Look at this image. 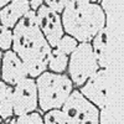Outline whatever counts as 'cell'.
<instances>
[{
  "mask_svg": "<svg viewBox=\"0 0 124 124\" xmlns=\"http://www.w3.org/2000/svg\"><path fill=\"white\" fill-rule=\"evenodd\" d=\"M0 123H3V119L1 118H0Z\"/></svg>",
  "mask_w": 124,
  "mask_h": 124,
  "instance_id": "603a6c76",
  "label": "cell"
},
{
  "mask_svg": "<svg viewBox=\"0 0 124 124\" xmlns=\"http://www.w3.org/2000/svg\"><path fill=\"white\" fill-rule=\"evenodd\" d=\"M29 5H30V10L36 11L41 5H44V0H29Z\"/></svg>",
  "mask_w": 124,
  "mask_h": 124,
  "instance_id": "d6986e66",
  "label": "cell"
},
{
  "mask_svg": "<svg viewBox=\"0 0 124 124\" xmlns=\"http://www.w3.org/2000/svg\"><path fill=\"white\" fill-rule=\"evenodd\" d=\"M13 117V86L0 79V118L3 119V122L9 123V120Z\"/></svg>",
  "mask_w": 124,
  "mask_h": 124,
  "instance_id": "7c38bea8",
  "label": "cell"
},
{
  "mask_svg": "<svg viewBox=\"0 0 124 124\" xmlns=\"http://www.w3.org/2000/svg\"><path fill=\"white\" fill-rule=\"evenodd\" d=\"M39 110L45 113L54 108H61L72 89L75 88L67 73H56L46 70L36 78Z\"/></svg>",
  "mask_w": 124,
  "mask_h": 124,
  "instance_id": "3957f363",
  "label": "cell"
},
{
  "mask_svg": "<svg viewBox=\"0 0 124 124\" xmlns=\"http://www.w3.org/2000/svg\"><path fill=\"white\" fill-rule=\"evenodd\" d=\"M1 58H3V51L0 50V68H1Z\"/></svg>",
  "mask_w": 124,
  "mask_h": 124,
  "instance_id": "44dd1931",
  "label": "cell"
},
{
  "mask_svg": "<svg viewBox=\"0 0 124 124\" xmlns=\"http://www.w3.org/2000/svg\"><path fill=\"white\" fill-rule=\"evenodd\" d=\"M77 45H78V41L73 36H71L68 34H65L63 36L58 40L56 47H54V48H57L58 51H61V52H63L67 56H70L75 51V48L77 47Z\"/></svg>",
  "mask_w": 124,
  "mask_h": 124,
  "instance_id": "2e32d148",
  "label": "cell"
},
{
  "mask_svg": "<svg viewBox=\"0 0 124 124\" xmlns=\"http://www.w3.org/2000/svg\"><path fill=\"white\" fill-rule=\"evenodd\" d=\"M79 92L99 109H104L108 101V72L99 67L79 88Z\"/></svg>",
  "mask_w": 124,
  "mask_h": 124,
  "instance_id": "52a82bcc",
  "label": "cell"
},
{
  "mask_svg": "<svg viewBox=\"0 0 124 124\" xmlns=\"http://www.w3.org/2000/svg\"><path fill=\"white\" fill-rule=\"evenodd\" d=\"M36 17L40 30L42 31L45 39L51 47H56L58 40L65 35L63 25H62L61 14L54 11L45 4L36 10Z\"/></svg>",
  "mask_w": 124,
  "mask_h": 124,
  "instance_id": "ba28073f",
  "label": "cell"
},
{
  "mask_svg": "<svg viewBox=\"0 0 124 124\" xmlns=\"http://www.w3.org/2000/svg\"><path fill=\"white\" fill-rule=\"evenodd\" d=\"M68 65V56L63 52L58 51L57 48H52L48 56L47 70L56 73H65Z\"/></svg>",
  "mask_w": 124,
  "mask_h": 124,
  "instance_id": "4fadbf2b",
  "label": "cell"
},
{
  "mask_svg": "<svg viewBox=\"0 0 124 124\" xmlns=\"http://www.w3.org/2000/svg\"><path fill=\"white\" fill-rule=\"evenodd\" d=\"M61 19L65 34L73 36L78 42H91L107 25L106 11L101 4L89 0H67Z\"/></svg>",
  "mask_w": 124,
  "mask_h": 124,
  "instance_id": "7a4b0ae2",
  "label": "cell"
},
{
  "mask_svg": "<svg viewBox=\"0 0 124 124\" xmlns=\"http://www.w3.org/2000/svg\"><path fill=\"white\" fill-rule=\"evenodd\" d=\"M108 35L109 30L108 27H103L97 35L91 40V45L93 48V52L97 58L99 67L106 68L107 67V46H108Z\"/></svg>",
  "mask_w": 124,
  "mask_h": 124,
  "instance_id": "8fae6325",
  "label": "cell"
},
{
  "mask_svg": "<svg viewBox=\"0 0 124 124\" xmlns=\"http://www.w3.org/2000/svg\"><path fill=\"white\" fill-rule=\"evenodd\" d=\"M27 71L21 61L14 51L10 48L3 52L1 68H0V79L10 86H15L17 82L27 77Z\"/></svg>",
  "mask_w": 124,
  "mask_h": 124,
  "instance_id": "9c48e42d",
  "label": "cell"
},
{
  "mask_svg": "<svg viewBox=\"0 0 124 124\" xmlns=\"http://www.w3.org/2000/svg\"><path fill=\"white\" fill-rule=\"evenodd\" d=\"M99 68L91 42H78L75 51L68 56L66 73L75 88H79Z\"/></svg>",
  "mask_w": 124,
  "mask_h": 124,
  "instance_id": "277c9868",
  "label": "cell"
},
{
  "mask_svg": "<svg viewBox=\"0 0 124 124\" xmlns=\"http://www.w3.org/2000/svg\"><path fill=\"white\" fill-rule=\"evenodd\" d=\"M42 119L45 124H67L66 114L61 108H54L42 113Z\"/></svg>",
  "mask_w": 124,
  "mask_h": 124,
  "instance_id": "9a60e30c",
  "label": "cell"
},
{
  "mask_svg": "<svg viewBox=\"0 0 124 124\" xmlns=\"http://www.w3.org/2000/svg\"><path fill=\"white\" fill-rule=\"evenodd\" d=\"M66 3H67V0H44V4L46 6H48L50 9H52L54 11L58 14H62V11H63V9L66 6Z\"/></svg>",
  "mask_w": 124,
  "mask_h": 124,
  "instance_id": "ac0fdd59",
  "label": "cell"
},
{
  "mask_svg": "<svg viewBox=\"0 0 124 124\" xmlns=\"http://www.w3.org/2000/svg\"><path fill=\"white\" fill-rule=\"evenodd\" d=\"M67 124H98L101 120V109L87 99L78 88H73L62 104Z\"/></svg>",
  "mask_w": 124,
  "mask_h": 124,
  "instance_id": "5b68a950",
  "label": "cell"
},
{
  "mask_svg": "<svg viewBox=\"0 0 124 124\" xmlns=\"http://www.w3.org/2000/svg\"><path fill=\"white\" fill-rule=\"evenodd\" d=\"M10 1H11V0H0V9L1 8H4L6 4H9Z\"/></svg>",
  "mask_w": 124,
  "mask_h": 124,
  "instance_id": "ffe728a7",
  "label": "cell"
},
{
  "mask_svg": "<svg viewBox=\"0 0 124 124\" xmlns=\"http://www.w3.org/2000/svg\"><path fill=\"white\" fill-rule=\"evenodd\" d=\"M11 50L21 58L30 77L36 78L47 70L52 47L40 30L36 13L32 10L13 27Z\"/></svg>",
  "mask_w": 124,
  "mask_h": 124,
  "instance_id": "6da1fadb",
  "label": "cell"
},
{
  "mask_svg": "<svg viewBox=\"0 0 124 124\" xmlns=\"http://www.w3.org/2000/svg\"><path fill=\"white\" fill-rule=\"evenodd\" d=\"M89 1H94V3H97V1H98V0H89Z\"/></svg>",
  "mask_w": 124,
  "mask_h": 124,
  "instance_id": "7402d4cb",
  "label": "cell"
},
{
  "mask_svg": "<svg viewBox=\"0 0 124 124\" xmlns=\"http://www.w3.org/2000/svg\"><path fill=\"white\" fill-rule=\"evenodd\" d=\"M29 11V0H11L0 9V24L13 29Z\"/></svg>",
  "mask_w": 124,
  "mask_h": 124,
  "instance_id": "30bf717a",
  "label": "cell"
},
{
  "mask_svg": "<svg viewBox=\"0 0 124 124\" xmlns=\"http://www.w3.org/2000/svg\"><path fill=\"white\" fill-rule=\"evenodd\" d=\"M9 123H17V124H42V113L39 109L25 113L21 116H14L11 119L9 120Z\"/></svg>",
  "mask_w": 124,
  "mask_h": 124,
  "instance_id": "5bb4252c",
  "label": "cell"
},
{
  "mask_svg": "<svg viewBox=\"0 0 124 124\" xmlns=\"http://www.w3.org/2000/svg\"><path fill=\"white\" fill-rule=\"evenodd\" d=\"M13 46V29H9L0 24V50L6 51Z\"/></svg>",
  "mask_w": 124,
  "mask_h": 124,
  "instance_id": "e0dca14e",
  "label": "cell"
},
{
  "mask_svg": "<svg viewBox=\"0 0 124 124\" xmlns=\"http://www.w3.org/2000/svg\"><path fill=\"white\" fill-rule=\"evenodd\" d=\"M13 107L14 116H21L39 109L37 87L35 78L27 76L13 86Z\"/></svg>",
  "mask_w": 124,
  "mask_h": 124,
  "instance_id": "8992f818",
  "label": "cell"
}]
</instances>
